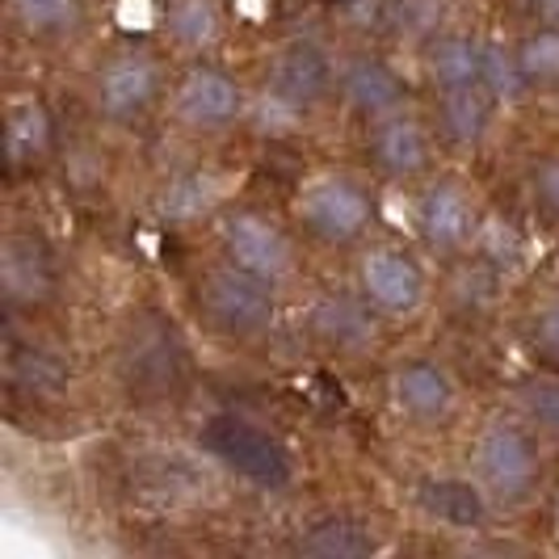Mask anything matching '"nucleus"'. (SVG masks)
<instances>
[{"instance_id":"obj_1","label":"nucleus","mask_w":559,"mask_h":559,"mask_svg":"<svg viewBox=\"0 0 559 559\" xmlns=\"http://www.w3.org/2000/svg\"><path fill=\"white\" fill-rule=\"evenodd\" d=\"M472 467L476 479L488 488V497L501 504H522L543 479V450H538V429L531 420H488L476 433L472 447Z\"/></svg>"},{"instance_id":"obj_2","label":"nucleus","mask_w":559,"mask_h":559,"mask_svg":"<svg viewBox=\"0 0 559 559\" xmlns=\"http://www.w3.org/2000/svg\"><path fill=\"white\" fill-rule=\"evenodd\" d=\"M274 290H278L274 282L252 278L224 261L198 282V311L215 333L249 341L274 324Z\"/></svg>"},{"instance_id":"obj_3","label":"nucleus","mask_w":559,"mask_h":559,"mask_svg":"<svg viewBox=\"0 0 559 559\" xmlns=\"http://www.w3.org/2000/svg\"><path fill=\"white\" fill-rule=\"evenodd\" d=\"M202 450L257 488H286L295 479V459L278 438L245 417H215L202 429Z\"/></svg>"},{"instance_id":"obj_4","label":"nucleus","mask_w":559,"mask_h":559,"mask_svg":"<svg viewBox=\"0 0 559 559\" xmlns=\"http://www.w3.org/2000/svg\"><path fill=\"white\" fill-rule=\"evenodd\" d=\"M295 219L324 245H354L366 236V227L374 219V206L354 177L320 173L295 198Z\"/></svg>"},{"instance_id":"obj_5","label":"nucleus","mask_w":559,"mask_h":559,"mask_svg":"<svg viewBox=\"0 0 559 559\" xmlns=\"http://www.w3.org/2000/svg\"><path fill=\"white\" fill-rule=\"evenodd\" d=\"M358 290L388 320H413L429 299V278L413 252L395 245H370L358 257Z\"/></svg>"},{"instance_id":"obj_6","label":"nucleus","mask_w":559,"mask_h":559,"mask_svg":"<svg viewBox=\"0 0 559 559\" xmlns=\"http://www.w3.org/2000/svg\"><path fill=\"white\" fill-rule=\"evenodd\" d=\"M219 252L227 265L245 270L252 278H265L282 286L295 274V249L270 215L261 211H231L219 224Z\"/></svg>"},{"instance_id":"obj_7","label":"nucleus","mask_w":559,"mask_h":559,"mask_svg":"<svg viewBox=\"0 0 559 559\" xmlns=\"http://www.w3.org/2000/svg\"><path fill=\"white\" fill-rule=\"evenodd\" d=\"M413 224L429 252L459 257L463 249H472V240L479 236V206L463 181L442 177L420 190L417 206H413Z\"/></svg>"},{"instance_id":"obj_8","label":"nucleus","mask_w":559,"mask_h":559,"mask_svg":"<svg viewBox=\"0 0 559 559\" xmlns=\"http://www.w3.org/2000/svg\"><path fill=\"white\" fill-rule=\"evenodd\" d=\"M173 114L181 118V127L190 131H227L231 122H240L245 114V88L240 81L215 68V63H194L173 93Z\"/></svg>"},{"instance_id":"obj_9","label":"nucleus","mask_w":559,"mask_h":559,"mask_svg":"<svg viewBox=\"0 0 559 559\" xmlns=\"http://www.w3.org/2000/svg\"><path fill=\"white\" fill-rule=\"evenodd\" d=\"M160 97V63L143 51H118L93 81V102L110 122H135Z\"/></svg>"},{"instance_id":"obj_10","label":"nucleus","mask_w":559,"mask_h":559,"mask_svg":"<svg viewBox=\"0 0 559 559\" xmlns=\"http://www.w3.org/2000/svg\"><path fill=\"white\" fill-rule=\"evenodd\" d=\"M392 395L395 408L417 425H438L454 413L459 404V388L450 379V370L442 362H429V358H413L392 374Z\"/></svg>"},{"instance_id":"obj_11","label":"nucleus","mask_w":559,"mask_h":559,"mask_svg":"<svg viewBox=\"0 0 559 559\" xmlns=\"http://www.w3.org/2000/svg\"><path fill=\"white\" fill-rule=\"evenodd\" d=\"M370 156L388 177H417L429 168L433 140L429 127L404 110H392L370 122Z\"/></svg>"},{"instance_id":"obj_12","label":"nucleus","mask_w":559,"mask_h":559,"mask_svg":"<svg viewBox=\"0 0 559 559\" xmlns=\"http://www.w3.org/2000/svg\"><path fill=\"white\" fill-rule=\"evenodd\" d=\"M336 84L333 59L324 56L316 43H290L286 51L274 63V81H270V93L286 97L290 106L308 110L320 97H329V88Z\"/></svg>"},{"instance_id":"obj_13","label":"nucleus","mask_w":559,"mask_h":559,"mask_svg":"<svg viewBox=\"0 0 559 559\" xmlns=\"http://www.w3.org/2000/svg\"><path fill=\"white\" fill-rule=\"evenodd\" d=\"M417 504L447 531H476L488 518V488L463 476L425 479L417 488Z\"/></svg>"},{"instance_id":"obj_14","label":"nucleus","mask_w":559,"mask_h":559,"mask_svg":"<svg viewBox=\"0 0 559 559\" xmlns=\"http://www.w3.org/2000/svg\"><path fill=\"white\" fill-rule=\"evenodd\" d=\"M0 270H4V295H9L13 308H29V304L51 299L56 265H51L43 245H34V236H9Z\"/></svg>"},{"instance_id":"obj_15","label":"nucleus","mask_w":559,"mask_h":559,"mask_svg":"<svg viewBox=\"0 0 559 559\" xmlns=\"http://www.w3.org/2000/svg\"><path fill=\"white\" fill-rule=\"evenodd\" d=\"M492 106H497V93L484 81L472 84H454L438 93V127L450 143L459 147H476L488 127H492Z\"/></svg>"},{"instance_id":"obj_16","label":"nucleus","mask_w":559,"mask_h":559,"mask_svg":"<svg viewBox=\"0 0 559 559\" xmlns=\"http://www.w3.org/2000/svg\"><path fill=\"white\" fill-rule=\"evenodd\" d=\"M484 59H488V47L472 34H433L425 47V76L438 93L454 84L484 81Z\"/></svg>"},{"instance_id":"obj_17","label":"nucleus","mask_w":559,"mask_h":559,"mask_svg":"<svg viewBox=\"0 0 559 559\" xmlns=\"http://www.w3.org/2000/svg\"><path fill=\"white\" fill-rule=\"evenodd\" d=\"M341 93L370 122L383 118V114L400 110V97H404L400 93V76H395L383 59H358V63H349L341 72Z\"/></svg>"},{"instance_id":"obj_18","label":"nucleus","mask_w":559,"mask_h":559,"mask_svg":"<svg viewBox=\"0 0 559 559\" xmlns=\"http://www.w3.org/2000/svg\"><path fill=\"white\" fill-rule=\"evenodd\" d=\"M215 198H219V181L211 177V173H177V177H168L160 198H156V211H160V219L177 227H190L198 224L202 215H211L215 211Z\"/></svg>"},{"instance_id":"obj_19","label":"nucleus","mask_w":559,"mask_h":559,"mask_svg":"<svg viewBox=\"0 0 559 559\" xmlns=\"http://www.w3.org/2000/svg\"><path fill=\"white\" fill-rule=\"evenodd\" d=\"M4 135H9V165L22 168L26 160H38L47 152V143H51V118H47V110L34 97H17L9 106Z\"/></svg>"},{"instance_id":"obj_20","label":"nucleus","mask_w":559,"mask_h":559,"mask_svg":"<svg viewBox=\"0 0 559 559\" xmlns=\"http://www.w3.org/2000/svg\"><path fill=\"white\" fill-rule=\"evenodd\" d=\"M165 26L177 47L206 51L219 38V9H215V0H173L165 13Z\"/></svg>"},{"instance_id":"obj_21","label":"nucleus","mask_w":559,"mask_h":559,"mask_svg":"<svg viewBox=\"0 0 559 559\" xmlns=\"http://www.w3.org/2000/svg\"><path fill=\"white\" fill-rule=\"evenodd\" d=\"M9 9L22 22V29L38 34V38H63V34L81 29L84 22L81 0H9Z\"/></svg>"},{"instance_id":"obj_22","label":"nucleus","mask_w":559,"mask_h":559,"mask_svg":"<svg viewBox=\"0 0 559 559\" xmlns=\"http://www.w3.org/2000/svg\"><path fill=\"white\" fill-rule=\"evenodd\" d=\"M513 56L526 84H559V22H543L531 29Z\"/></svg>"},{"instance_id":"obj_23","label":"nucleus","mask_w":559,"mask_h":559,"mask_svg":"<svg viewBox=\"0 0 559 559\" xmlns=\"http://www.w3.org/2000/svg\"><path fill=\"white\" fill-rule=\"evenodd\" d=\"M304 551L311 556H366V551H374V538L358 526V522H349V518H329V522H320V526H311V534L299 543Z\"/></svg>"},{"instance_id":"obj_24","label":"nucleus","mask_w":559,"mask_h":559,"mask_svg":"<svg viewBox=\"0 0 559 559\" xmlns=\"http://www.w3.org/2000/svg\"><path fill=\"white\" fill-rule=\"evenodd\" d=\"M522 413L531 420L538 433H551L559 438V379L556 374H543L522 383Z\"/></svg>"},{"instance_id":"obj_25","label":"nucleus","mask_w":559,"mask_h":559,"mask_svg":"<svg viewBox=\"0 0 559 559\" xmlns=\"http://www.w3.org/2000/svg\"><path fill=\"white\" fill-rule=\"evenodd\" d=\"M531 345L543 362L559 366V299L543 304L531 324Z\"/></svg>"},{"instance_id":"obj_26","label":"nucleus","mask_w":559,"mask_h":559,"mask_svg":"<svg viewBox=\"0 0 559 559\" xmlns=\"http://www.w3.org/2000/svg\"><path fill=\"white\" fill-rule=\"evenodd\" d=\"M534 198L547 215L559 219V156H547L543 165L534 168Z\"/></svg>"},{"instance_id":"obj_27","label":"nucleus","mask_w":559,"mask_h":559,"mask_svg":"<svg viewBox=\"0 0 559 559\" xmlns=\"http://www.w3.org/2000/svg\"><path fill=\"white\" fill-rule=\"evenodd\" d=\"M400 22L408 17L404 29H417V34H433L438 29V17H442V4L438 0H400Z\"/></svg>"},{"instance_id":"obj_28","label":"nucleus","mask_w":559,"mask_h":559,"mask_svg":"<svg viewBox=\"0 0 559 559\" xmlns=\"http://www.w3.org/2000/svg\"><path fill=\"white\" fill-rule=\"evenodd\" d=\"M538 22H559V0H526Z\"/></svg>"},{"instance_id":"obj_29","label":"nucleus","mask_w":559,"mask_h":559,"mask_svg":"<svg viewBox=\"0 0 559 559\" xmlns=\"http://www.w3.org/2000/svg\"><path fill=\"white\" fill-rule=\"evenodd\" d=\"M556 526H559V501H556Z\"/></svg>"}]
</instances>
